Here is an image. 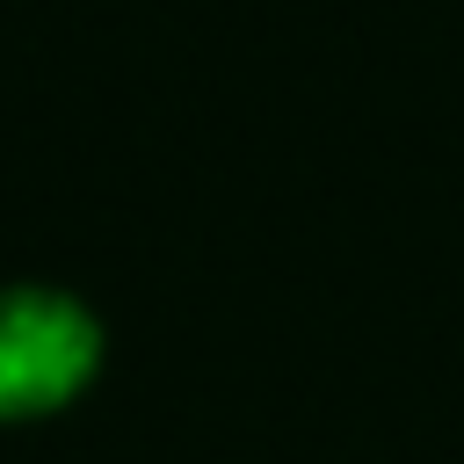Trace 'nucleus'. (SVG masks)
<instances>
[{"label":"nucleus","instance_id":"1","mask_svg":"<svg viewBox=\"0 0 464 464\" xmlns=\"http://www.w3.org/2000/svg\"><path fill=\"white\" fill-rule=\"evenodd\" d=\"M109 334L58 283H0V428L65 413L102 377Z\"/></svg>","mask_w":464,"mask_h":464}]
</instances>
